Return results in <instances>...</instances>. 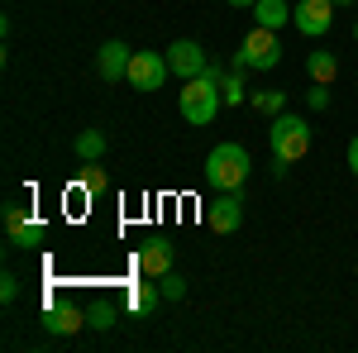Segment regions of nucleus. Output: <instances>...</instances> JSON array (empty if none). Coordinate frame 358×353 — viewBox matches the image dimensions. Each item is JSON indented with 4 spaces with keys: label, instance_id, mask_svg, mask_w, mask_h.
Listing matches in <instances>:
<instances>
[{
    "label": "nucleus",
    "instance_id": "nucleus-1",
    "mask_svg": "<svg viewBox=\"0 0 358 353\" xmlns=\"http://www.w3.org/2000/svg\"><path fill=\"white\" fill-rule=\"evenodd\" d=\"M224 72L229 67H220V62H210L201 77H192V82H182V120L187 124H196V129H206L215 115H220V106H224V91H220V82H224Z\"/></svg>",
    "mask_w": 358,
    "mask_h": 353
},
{
    "label": "nucleus",
    "instance_id": "nucleus-2",
    "mask_svg": "<svg viewBox=\"0 0 358 353\" xmlns=\"http://www.w3.org/2000/svg\"><path fill=\"white\" fill-rule=\"evenodd\" d=\"M248 148L244 143H220V148H210L206 153V182L210 191H239L248 182Z\"/></svg>",
    "mask_w": 358,
    "mask_h": 353
},
{
    "label": "nucleus",
    "instance_id": "nucleus-3",
    "mask_svg": "<svg viewBox=\"0 0 358 353\" xmlns=\"http://www.w3.org/2000/svg\"><path fill=\"white\" fill-rule=\"evenodd\" d=\"M268 143H273V158L277 163H301L306 153H310V124H306L301 115H292V110H282L273 115V129H268Z\"/></svg>",
    "mask_w": 358,
    "mask_h": 353
},
{
    "label": "nucleus",
    "instance_id": "nucleus-4",
    "mask_svg": "<svg viewBox=\"0 0 358 353\" xmlns=\"http://www.w3.org/2000/svg\"><path fill=\"white\" fill-rule=\"evenodd\" d=\"M277 62H282V43H277V29L253 24V34H248L244 43H239V53H234V62H229V67H239V72H273Z\"/></svg>",
    "mask_w": 358,
    "mask_h": 353
},
{
    "label": "nucleus",
    "instance_id": "nucleus-5",
    "mask_svg": "<svg viewBox=\"0 0 358 353\" xmlns=\"http://www.w3.org/2000/svg\"><path fill=\"white\" fill-rule=\"evenodd\" d=\"M167 77H172V67H167V53H148V48H143V53L129 57V77H124V82L134 86V91H158Z\"/></svg>",
    "mask_w": 358,
    "mask_h": 353
},
{
    "label": "nucleus",
    "instance_id": "nucleus-6",
    "mask_svg": "<svg viewBox=\"0 0 358 353\" xmlns=\"http://www.w3.org/2000/svg\"><path fill=\"white\" fill-rule=\"evenodd\" d=\"M206 224L215 234H234L244 224V196L239 191H215V201L206 206Z\"/></svg>",
    "mask_w": 358,
    "mask_h": 353
},
{
    "label": "nucleus",
    "instance_id": "nucleus-7",
    "mask_svg": "<svg viewBox=\"0 0 358 353\" xmlns=\"http://www.w3.org/2000/svg\"><path fill=\"white\" fill-rule=\"evenodd\" d=\"M292 24H296V34H306V38L330 34V24H334V0H296Z\"/></svg>",
    "mask_w": 358,
    "mask_h": 353
},
{
    "label": "nucleus",
    "instance_id": "nucleus-8",
    "mask_svg": "<svg viewBox=\"0 0 358 353\" xmlns=\"http://www.w3.org/2000/svg\"><path fill=\"white\" fill-rule=\"evenodd\" d=\"M167 67H172V77L192 82V77H201V72L210 67V57H206V48H201L196 38H177V43L167 48Z\"/></svg>",
    "mask_w": 358,
    "mask_h": 353
},
{
    "label": "nucleus",
    "instance_id": "nucleus-9",
    "mask_svg": "<svg viewBox=\"0 0 358 353\" xmlns=\"http://www.w3.org/2000/svg\"><path fill=\"white\" fill-rule=\"evenodd\" d=\"M129 57H134V48L120 43V38H110V43H101V53H96V72H101L106 82H120V77H129Z\"/></svg>",
    "mask_w": 358,
    "mask_h": 353
},
{
    "label": "nucleus",
    "instance_id": "nucleus-10",
    "mask_svg": "<svg viewBox=\"0 0 358 353\" xmlns=\"http://www.w3.org/2000/svg\"><path fill=\"white\" fill-rule=\"evenodd\" d=\"M134 268L143 272V277H163V272H172V244H167V239H148V244L134 253Z\"/></svg>",
    "mask_w": 358,
    "mask_h": 353
},
{
    "label": "nucleus",
    "instance_id": "nucleus-11",
    "mask_svg": "<svg viewBox=\"0 0 358 353\" xmlns=\"http://www.w3.org/2000/svg\"><path fill=\"white\" fill-rule=\"evenodd\" d=\"M43 329L72 339L77 329H86V310H77V305H48V310H43Z\"/></svg>",
    "mask_w": 358,
    "mask_h": 353
},
{
    "label": "nucleus",
    "instance_id": "nucleus-12",
    "mask_svg": "<svg viewBox=\"0 0 358 353\" xmlns=\"http://www.w3.org/2000/svg\"><path fill=\"white\" fill-rule=\"evenodd\" d=\"M158 301H163V287H153V282H129V291H124V305L134 315H148Z\"/></svg>",
    "mask_w": 358,
    "mask_h": 353
},
{
    "label": "nucleus",
    "instance_id": "nucleus-13",
    "mask_svg": "<svg viewBox=\"0 0 358 353\" xmlns=\"http://www.w3.org/2000/svg\"><path fill=\"white\" fill-rule=\"evenodd\" d=\"M106 148H110V138L101 134V129H82L77 143H72V153H77L82 163H101V158H106Z\"/></svg>",
    "mask_w": 358,
    "mask_h": 353
},
{
    "label": "nucleus",
    "instance_id": "nucleus-14",
    "mask_svg": "<svg viewBox=\"0 0 358 353\" xmlns=\"http://www.w3.org/2000/svg\"><path fill=\"white\" fill-rule=\"evenodd\" d=\"M43 239H48V229H43V219H34V215L20 219V224L10 229V244L24 248V253H29V248H43Z\"/></svg>",
    "mask_w": 358,
    "mask_h": 353
},
{
    "label": "nucleus",
    "instance_id": "nucleus-15",
    "mask_svg": "<svg viewBox=\"0 0 358 353\" xmlns=\"http://www.w3.org/2000/svg\"><path fill=\"white\" fill-rule=\"evenodd\" d=\"M253 20L263 29H282V24H292V5L287 0H258L253 5Z\"/></svg>",
    "mask_w": 358,
    "mask_h": 353
},
{
    "label": "nucleus",
    "instance_id": "nucleus-16",
    "mask_svg": "<svg viewBox=\"0 0 358 353\" xmlns=\"http://www.w3.org/2000/svg\"><path fill=\"white\" fill-rule=\"evenodd\" d=\"M306 72H310V82H325V86H330L334 77H339V57H334L330 48H315V53L306 57Z\"/></svg>",
    "mask_w": 358,
    "mask_h": 353
},
{
    "label": "nucleus",
    "instance_id": "nucleus-17",
    "mask_svg": "<svg viewBox=\"0 0 358 353\" xmlns=\"http://www.w3.org/2000/svg\"><path fill=\"white\" fill-rule=\"evenodd\" d=\"M248 106L258 110V115H268V120H273V115H282V110H287V91H248Z\"/></svg>",
    "mask_w": 358,
    "mask_h": 353
},
{
    "label": "nucleus",
    "instance_id": "nucleus-18",
    "mask_svg": "<svg viewBox=\"0 0 358 353\" xmlns=\"http://www.w3.org/2000/svg\"><path fill=\"white\" fill-rule=\"evenodd\" d=\"M220 91H224V106H248V86H244V72H239V67L224 72Z\"/></svg>",
    "mask_w": 358,
    "mask_h": 353
},
{
    "label": "nucleus",
    "instance_id": "nucleus-19",
    "mask_svg": "<svg viewBox=\"0 0 358 353\" xmlns=\"http://www.w3.org/2000/svg\"><path fill=\"white\" fill-rule=\"evenodd\" d=\"M158 287H163V301H182V296H187V277H182L177 268L163 272V277H158Z\"/></svg>",
    "mask_w": 358,
    "mask_h": 353
},
{
    "label": "nucleus",
    "instance_id": "nucleus-20",
    "mask_svg": "<svg viewBox=\"0 0 358 353\" xmlns=\"http://www.w3.org/2000/svg\"><path fill=\"white\" fill-rule=\"evenodd\" d=\"M82 191L86 196H106V191H110V177H106L101 167H86L82 172Z\"/></svg>",
    "mask_w": 358,
    "mask_h": 353
},
{
    "label": "nucleus",
    "instance_id": "nucleus-21",
    "mask_svg": "<svg viewBox=\"0 0 358 353\" xmlns=\"http://www.w3.org/2000/svg\"><path fill=\"white\" fill-rule=\"evenodd\" d=\"M86 325L106 334V329L115 325V305H106V301H101V305H91V310H86Z\"/></svg>",
    "mask_w": 358,
    "mask_h": 353
},
{
    "label": "nucleus",
    "instance_id": "nucleus-22",
    "mask_svg": "<svg viewBox=\"0 0 358 353\" xmlns=\"http://www.w3.org/2000/svg\"><path fill=\"white\" fill-rule=\"evenodd\" d=\"M306 106H310V110H330V86H325V82H310V91H306Z\"/></svg>",
    "mask_w": 358,
    "mask_h": 353
},
{
    "label": "nucleus",
    "instance_id": "nucleus-23",
    "mask_svg": "<svg viewBox=\"0 0 358 353\" xmlns=\"http://www.w3.org/2000/svg\"><path fill=\"white\" fill-rule=\"evenodd\" d=\"M15 296H20V277H15V272H0V301L10 305Z\"/></svg>",
    "mask_w": 358,
    "mask_h": 353
},
{
    "label": "nucleus",
    "instance_id": "nucleus-24",
    "mask_svg": "<svg viewBox=\"0 0 358 353\" xmlns=\"http://www.w3.org/2000/svg\"><path fill=\"white\" fill-rule=\"evenodd\" d=\"M20 219H29V210H24V206H15V201H10V206H5V234H10V229H15Z\"/></svg>",
    "mask_w": 358,
    "mask_h": 353
},
{
    "label": "nucleus",
    "instance_id": "nucleus-25",
    "mask_svg": "<svg viewBox=\"0 0 358 353\" xmlns=\"http://www.w3.org/2000/svg\"><path fill=\"white\" fill-rule=\"evenodd\" d=\"M349 172H354V177H358V134L349 138Z\"/></svg>",
    "mask_w": 358,
    "mask_h": 353
},
{
    "label": "nucleus",
    "instance_id": "nucleus-26",
    "mask_svg": "<svg viewBox=\"0 0 358 353\" xmlns=\"http://www.w3.org/2000/svg\"><path fill=\"white\" fill-rule=\"evenodd\" d=\"M224 5H234V10H253L258 0H224Z\"/></svg>",
    "mask_w": 358,
    "mask_h": 353
},
{
    "label": "nucleus",
    "instance_id": "nucleus-27",
    "mask_svg": "<svg viewBox=\"0 0 358 353\" xmlns=\"http://www.w3.org/2000/svg\"><path fill=\"white\" fill-rule=\"evenodd\" d=\"M334 5H358V0H334Z\"/></svg>",
    "mask_w": 358,
    "mask_h": 353
},
{
    "label": "nucleus",
    "instance_id": "nucleus-28",
    "mask_svg": "<svg viewBox=\"0 0 358 353\" xmlns=\"http://www.w3.org/2000/svg\"><path fill=\"white\" fill-rule=\"evenodd\" d=\"M354 43H358V20H354Z\"/></svg>",
    "mask_w": 358,
    "mask_h": 353
}]
</instances>
